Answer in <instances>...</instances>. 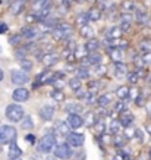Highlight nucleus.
<instances>
[{
	"label": "nucleus",
	"mask_w": 151,
	"mask_h": 160,
	"mask_svg": "<svg viewBox=\"0 0 151 160\" xmlns=\"http://www.w3.org/2000/svg\"><path fill=\"white\" fill-rule=\"evenodd\" d=\"M54 146H56V137H54L53 134H47V135H44L43 138L38 141L37 148H38V151H41V153H51Z\"/></svg>",
	"instance_id": "nucleus-1"
},
{
	"label": "nucleus",
	"mask_w": 151,
	"mask_h": 160,
	"mask_svg": "<svg viewBox=\"0 0 151 160\" xmlns=\"http://www.w3.org/2000/svg\"><path fill=\"white\" fill-rule=\"evenodd\" d=\"M13 141H16V129L13 126H0V144H9Z\"/></svg>",
	"instance_id": "nucleus-2"
},
{
	"label": "nucleus",
	"mask_w": 151,
	"mask_h": 160,
	"mask_svg": "<svg viewBox=\"0 0 151 160\" xmlns=\"http://www.w3.org/2000/svg\"><path fill=\"white\" fill-rule=\"evenodd\" d=\"M71 34H72V27L69 24H59L53 28V37L56 40L69 38Z\"/></svg>",
	"instance_id": "nucleus-3"
},
{
	"label": "nucleus",
	"mask_w": 151,
	"mask_h": 160,
	"mask_svg": "<svg viewBox=\"0 0 151 160\" xmlns=\"http://www.w3.org/2000/svg\"><path fill=\"white\" fill-rule=\"evenodd\" d=\"M6 116L9 118L12 122H18L24 118V109L19 104H10L6 109Z\"/></svg>",
	"instance_id": "nucleus-4"
},
{
	"label": "nucleus",
	"mask_w": 151,
	"mask_h": 160,
	"mask_svg": "<svg viewBox=\"0 0 151 160\" xmlns=\"http://www.w3.org/2000/svg\"><path fill=\"white\" fill-rule=\"evenodd\" d=\"M54 154H56V157H59V159L68 160V159H71V156H72V148H71L69 144H59V146L56 147V150H54Z\"/></svg>",
	"instance_id": "nucleus-5"
},
{
	"label": "nucleus",
	"mask_w": 151,
	"mask_h": 160,
	"mask_svg": "<svg viewBox=\"0 0 151 160\" xmlns=\"http://www.w3.org/2000/svg\"><path fill=\"white\" fill-rule=\"evenodd\" d=\"M84 141H85V137H84V134H79V132H72L68 137V144L71 147H81L84 144Z\"/></svg>",
	"instance_id": "nucleus-6"
},
{
	"label": "nucleus",
	"mask_w": 151,
	"mask_h": 160,
	"mask_svg": "<svg viewBox=\"0 0 151 160\" xmlns=\"http://www.w3.org/2000/svg\"><path fill=\"white\" fill-rule=\"evenodd\" d=\"M71 126H69L68 122H56V125H54V134L59 137H69L71 134Z\"/></svg>",
	"instance_id": "nucleus-7"
},
{
	"label": "nucleus",
	"mask_w": 151,
	"mask_h": 160,
	"mask_svg": "<svg viewBox=\"0 0 151 160\" xmlns=\"http://www.w3.org/2000/svg\"><path fill=\"white\" fill-rule=\"evenodd\" d=\"M100 62H101V54L94 52V53H90L87 58L82 59V68L91 66V65H100Z\"/></svg>",
	"instance_id": "nucleus-8"
},
{
	"label": "nucleus",
	"mask_w": 151,
	"mask_h": 160,
	"mask_svg": "<svg viewBox=\"0 0 151 160\" xmlns=\"http://www.w3.org/2000/svg\"><path fill=\"white\" fill-rule=\"evenodd\" d=\"M28 81V75L24 71H12V82L16 85H24Z\"/></svg>",
	"instance_id": "nucleus-9"
},
{
	"label": "nucleus",
	"mask_w": 151,
	"mask_h": 160,
	"mask_svg": "<svg viewBox=\"0 0 151 160\" xmlns=\"http://www.w3.org/2000/svg\"><path fill=\"white\" fill-rule=\"evenodd\" d=\"M107 53L114 63H120V60L123 58V50L120 47H109Z\"/></svg>",
	"instance_id": "nucleus-10"
},
{
	"label": "nucleus",
	"mask_w": 151,
	"mask_h": 160,
	"mask_svg": "<svg viewBox=\"0 0 151 160\" xmlns=\"http://www.w3.org/2000/svg\"><path fill=\"white\" fill-rule=\"evenodd\" d=\"M12 97H13L15 102H27L29 97V92L27 88H16L13 91V94H12Z\"/></svg>",
	"instance_id": "nucleus-11"
},
{
	"label": "nucleus",
	"mask_w": 151,
	"mask_h": 160,
	"mask_svg": "<svg viewBox=\"0 0 151 160\" xmlns=\"http://www.w3.org/2000/svg\"><path fill=\"white\" fill-rule=\"evenodd\" d=\"M122 29L120 27H112V28L107 29L106 32V40H120V35H122Z\"/></svg>",
	"instance_id": "nucleus-12"
},
{
	"label": "nucleus",
	"mask_w": 151,
	"mask_h": 160,
	"mask_svg": "<svg viewBox=\"0 0 151 160\" xmlns=\"http://www.w3.org/2000/svg\"><path fill=\"white\" fill-rule=\"evenodd\" d=\"M54 81V75L51 72H43L41 75H38L37 78V84H35V87H38L41 84H47V82H53Z\"/></svg>",
	"instance_id": "nucleus-13"
},
{
	"label": "nucleus",
	"mask_w": 151,
	"mask_h": 160,
	"mask_svg": "<svg viewBox=\"0 0 151 160\" xmlns=\"http://www.w3.org/2000/svg\"><path fill=\"white\" fill-rule=\"evenodd\" d=\"M82 122L84 119L79 115H69L68 118V123L71 128H73V129H76V128H79V126H82Z\"/></svg>",
	"instance_id": "nucleus-14"
},
{
	"label": "nucleus",
	"mask_w": 151,
	"mask_h": 160,
	"mask_svg": "<svg viewBox=\"0 0 151 160\" xmlns=\"http://www.w3.org/2000/svg\"><path fill=\"white\" fill-rule=\"evenodd\" d=\"M40 116L43 118L44 121H50L54 116V107L53 106H44L40 110Z\"/></svg>",
	"instance_id": "nucleus-15"
},
{
	"label": "nucleus",
	"mask_w": 151,
	"mask_h": 160,
	"mask_svg": "<svg viewBox=\"0 0 151 160\" xmlns=\"http://www.w3.org/2000/svg\"><path fill=\"white\" fill-rule=\"evenodd\" d=\"M137 66H142V65H151V53H142L141 56H137L134 59Z\"/></svg>",
	"instance_id": "nucleus-16"
},
{
	"label": "nucleus",
	"mask_w": 151,
	"mask_h": 160,
	"mask_svg": "<svg viewBox=\"0 0 151 160\" xmlns=\"http://www.w3.org/2000/svg\"><path fill=\"white\" fill-rule=\"evenodd\" d=\"M114 75H116L117 78H123L128 75V68L125 63H116V69H114Z\"/></svg>",
	"instance_id": "nucleus-17"
},
{
	"label": "nucleus",
	"mask_w": 151,
	"mask_h": 160,
	"mask_svg": "<svg viewBox=\"0 0 151 160\" xmlns=\"http://www.w3.org/2000/svg\"><path fill=\"white\" fill-rule=\"evenodd\" d=\"M132 121H134V115L129 113V112H123L122 115H120V125L128 128V126L132 123Z\"/></svg>",
	"instance_id": "nucleus-18"
},
{
	"label": "nucleus",
	"mask_w": 151,
	"mask_h": 160,
	"mask_svg": "<svg viewBox=\"0 0 151 160\" xmlns=\"http://www.w3.org/2000/svg\"><path fill=\"white\" fill-rule=\"evenodd\" d=\"M98 46H100V43H98L97 40H94V38H91V40H88L87 43H85V50L87 52H90V53H94V52H97V49H98Z\"/></svg>",
	"instance_id": "nucleus-19"
},
{
	"label": "nucleus",
	"mask_w": 151,
	"mask_h": 160,
	"mask_svg": "<svg viewBox=\"0 0 151 160\" xmlns=\"http://www.w3.org/2000/svg\"><path fill=\"white\" fill-rule=\"evenodd\" d=\"M59 62V56L54 53H47L46 56H43V63H46V65H54V63Z\"/></svg>",
	"instance_id": "nucleus-20"
},
{
	"label": "nucleus",
	"mask_w": 151,
	"mask_h": 160,
	"mask_svg": "<svg viewBox=\"0 0 151 160\" xmlns=\"http://www.w3.org/2000/svg\"><path fill=\"white\" fill-rule=\"evenodd\" d=\"M22 35H24L27 40H34L37 35H38V32H37V29L31 28V27H27V28H24V31H22Z\"/></svg>",
	"instance_id": "nucleus-21"
},
{
	"label": "nucleus",
	"mask_w": 151,
	"mask_h": 160,
	"mask_svg": "<svg viewBox=\"0 0 151 160\" xmlns=\"http://www.w3.org/2000/svg\"><path fill=\"white\" fill-rule=\"evenodd\" d=\"M82 110V106H79L78 103H69L66 104V112H69L71 115H78V112Z\"/></svg>",
	"instance_id": "nucleus-22"
},
{
	"label": "nucleus",
	"mask_w": 151,
	"mask_h": 160,
	"mask_svg": "<svg viewBox=\"0 0 151 160\" xmlns=\"http://www.w3.org/2000/svg\"><path fill=\"white\" fill-rule=\"evenodd\" d=\"M131 22H132L131 15H126V18H122V21H120V29H122L123 32L129 31V28H131Z\"/></svg>",
	"instance_id": "nucleus-23"
},
{
	"label": "nucleus",
	"mask_w": 151,
	"mask_h": 160,
	"mask_svg": "<svg viewBox=\"0 0 151 160\" xmlns=\"http://www.w3.org/2000/svg\"><path fill=\"white\" fill-rule=\"evenodd\" d=\"M21 148L18 146H16V142H10V150H9V156H10V159H13V157H19L21 156Z\"/></svg>",
	"instance_id": "nucleus-24"
},
{
	"label": "nucleus",
	"mask_w": 151,
	"mask_h": 160,
	"mask_svg": "<svg viewBox=\"0 0 151 160\" xmlns=\"http://www.w3.org/2000/svg\"><path fill=\"white\" fill-rule=\"evenodd\" d=\"M95 97H97V96H95V92L94 91H90V92H85V94H84V100H85L87 104H93V103L98 102Z\"/></svg>",
	"instance_id": "nucleus-25"
},
{
	"label": "nucleus",
	"mask_w": 151,
	"mask_h": 160,
	"mask_svg": "<svg viewBox=\"0 0 151 160\" xmlns=\"http://www.w3.org/2000/svg\"><path fill=\"white\" fill-rule=\"evenodd\" d=\"M129 88L128 87H120V88H117V91H116V96L120 100H125V98H128V96H129Z\"/></svg>",
	"instance_id": "nucleus-26"
},
{
	"label": "nucleus",
	"mask_w": 151,
	"mask_h": 160,
	"mask_svg": "<svg viewBox=\"0 0 151 160\" xmlns=\"http://www.w3.org/2000/svg\"><path fill=\"white\" fill-rule=\"evenodd\" d=\"M81 34L85 37V38H93L94 37V31L91 27H88V25H85V27H81Z\"/></svg>",
	"instance_id": "nucleus-27"
},
{
	"label": "nucleus",
	"mask_w": 151,
	"mask_h": 160,
	"mask_svg": "<svg viewBox=\"0 0 151 160\" xmlns=\"http://www.w3.org/2000/svg\"><path fill=\"white\" fill-rule=\"evenodd\" d=\"M110 102H112V96H110V94H104V96H101V97L98 98V104H100L101 107L109 106Z\"/></svg>",
	"instance_id": "nucleus-28"
},
{
	"label": "nucleus",
	"mask_w": 151,
	"mask_h": 160,
	"mask_svg": "<svg viewBox=\"0 0 151 160\" xmlns=\"http://www.w3.org/2000/svg\"><path fill=\"white\" fill-rule=\"evenodd\" d=\"M139 49L142 50V53H151V40H144L139 44Z\"/></svg>",
	"instance_id": "nucleus-29"
},
{
	"label": "nucleus",
	"mask_w": 151,
	"mask_h": 160,
	"mask_svg": "<svg viewBox=\"0 0 151 160\" xmlns=\"http://www.w3.org/2000/svg\"><path fill=\"white\" fill-rule=\"evenodd\" d=\"M88 21H90V15L88 13H81L78 18H76V22H78L81 27H85Z\"/></svg>",
	"instance_id": "nucleus-30"
},
{
	"label": "nucleus",
	"mask_w": 151,
	"mask_h": 160,
	"mask_svg": "<svg viewBox=\"0 0 151 160\" xmlns=\"http://www.w3.org/2000/svg\"><path fill=\"white\" fill-rule=\"evenodd\" d=\"M69 85H71L72 90L79 91V88H81V79H79V78H72V79L69 81Z\"/></svg>",
	"instance_id": "nucleus-31"
},
{
	"label": "nucleus",
	"mask_w": 151,
	"mask_h": 160,
	"mask_svg": "<svg viewBox=\"0 0 151 160\" xmlns=\"http://www.w3.org/2000/svg\"><path fill=\"white\" fill-rule=\"evenodd\" d=\"M88 15H90V21H97V19H100V15H101V12L98 9H91L90 12H88Z\"/></svg>",
	"instance_id": "nucleus-32"
},
{
	"label": "nucleus",
	"mask_w": 151,
	"mask_h": 160,
	"mask_svg": "<svg viewBox=\"0 0 151 160\" xmlns=\"http://www.w3.org/2000/svg\"><path fill=\"white\" fill-rule=\"evenodd\" d=\"M137 21L139 22V24H142V22H148V16H147L145 12H141V10H138L137 12Z\"/></svg>",
	"instance_id": "nucleus-33"
},
{
	"label": "nucleus",
	"mask_w": 151,
	"mask_h": 160,
	"mask_svg": "<svg viewBox=\"0 0 151 160\" xmlns=\"http://www.w3.org/2000/svg\"><path fill=\"white\" fill-rule=\"evenodd\" d=\"M90 77V72H88V69L85 68H81L76 71V78H79V79H84V78H88Z\"/></svg>",
	"instance_id": "nucleus-34"
},
{
	"label": "nucleus",
	"mask_w": 151,
	"mask_h": 160,
	"mask_svg": "<svg viewBox=\"0 0 151 160\" xmlns=\"http://www.w3.org/2000/svg\"><path fill=\"white\" fill-rule=\"evenodd\" d=\"M22 9H24V5H22V2H15L13 5H12V9H10V10H12L13 13L18 15Z\"/></svg>",
	"instance_id": "nucleus-35"
},
{
	"label": "nucleus",
	"mask_w": 151,
	"mask_h": 160,
	"mask_svg": "<svg viewBox=\"0 0 151 160\" xmlns=\"http://www.w3.org/2000/svg\"><path fill=\"white\" fill-rule=\"evenodd\" d=\"M32 126H34L32 119H31L29 116H27V118H25V121H24V123H22V128H24V129H31Z\"/></svg>",
	"instance_id": "nucleus-36"
},
{
	"label": "nucleus",
	"mask_w": 151,
	"mask_h": 160,
	"mask_svg": "<svg viewBox=\"0 0 151 160\" xmlns=\"http://www.w3.org/2000/svg\"><path fill=\"white\" fill-rule=\"evenodd\" d=\"M123 10H126V12H131V10H134L135 9V5H134V2H129V0H128V2H125V3H123Z\"/></svg>",
	"instance_id": "nucleus-37"
},
{
	"label": "nucleus",
	"mask_w": 151,
	"mask_h": 160,
	"mask_svg": "<svg viewBox=\"0 0 151 160\" xmlns=\"http://www.w3.org/2000/svg\"><path fill=\"white\" fill-rule=\"evenodd\" d=\"M51 97H53L54 100L60 102V100H63V92H60V91H53V92H51Z\"/></svg>",
	"instance_id": "nucleus-38"
},
{
	"label": "nucleus",
	"mask_w": 151,
	"mask_h": 160,
	"mask_svg": "<svg viewBox=\"0 0 151 160\" xmlns=\"http://www.w3.org/2000/svg\"><path fill=\"white\" fill-rule=\"evenodd\" d=\"M138 73L135 72V73H129V77H128V79H129V82H132V84H135L138 81Z\"/></svg>",
	"instance_id": "nucleus-39"
},
{
	"label": "nucleus",
	"mask_w": 151,
	"mask_h": 160,
	"mask_svg": "<svg viewBox=\"0 0 151 160\" xmlns=\"http://www.w3.org/2000/svg\"><path fill=\"white\" fill-rule=\"evenodd\" d=\"M95 129H97V134H103V131H104V123H103L101 121H98Z\"/></svg>",
	"instance_id": "nucleus-40"
},
{
	"label": "nucleus",
	"mask_w": 151,
	"mask_h": 160,
	"mask_svg": "<svg viewBox=\"0 0 151 160\" xmlns=\"http://www.w3.org/2000/svg\"><path fill=\"white\" fill-rule=\"evenodd\" d=\"M22 68L27 69V71H29V69L32 68V63L28 62V60H24V62H22Z\"/></svg>",
	"instance_id": "nucleus-41"
},
{
	"label": "nucleus",
	"mask_w": 151,
	"mask_h": 160,
	"mask_svg": "<svg viewBox=\"0 0 151 160\" xmlns=\"http://www.w3.org/2000/svg\"><path fill=\"white\" fill-rule=\"evenodd\" d=\"M114 110L116 112H125V104H123V103H117L116 104V107H114Z\"/></svg>",
	"instance_id": "nucleus-42"
},
{
	"label": "nucleus",
	"mask_w": 151,
	"mask_h": 160,
	"mask_svg": "<svg viewBox=\"0 0 151 160\" xmlns=\"http://www.w3.org/2000/svg\"><path fill=\"white\" fill-rule=\"evenodd\" d=\"M19 40H21L19 35H16V37H12V38H10V44H19Z\"/></svg>",
	"instance_id": "nucleus-43"
},
{
	"label": "nucleus",
	"mask_w": 151,
	"mask_h": 160,
	"mask_svg": "<svg viewBox=\"0 0 151 160\" xmlns=\"http://www.w3.org/2000/svg\"><path fill=\"white\" fill-rule=\"evenodd\" d=\"M85 122H88V125H91V122H94L93 113H88V115H87V121H85Z\"/></svg>",
	"instance_id": "nucleus-44"
},
{
	"label": "nucleus",
	"mask_w": 151,
	"mask_h": 160,
	"mask_svg": "<svg viewBox=\"0 0 151 160\" xmlns=\"http://www.w3.org/2000/svg\"><path fill=\"white\" fill-rule=\"evenodd\" d=\"M144 103H145V100H142L141 96H138V97H137V104H138V106H142Z\"/></svg>",
	"instance_id": "nucleus-45"
},
{
	"label": "nucleus",
	"mask_w": 151,
	"mask_h": 160,
	"mask_svg": "<svg viewBox=\"0 0 151 160\" xmlns=\"http://www.w3.org/2000/svg\"><path fill=\"white\" fill-rule=\"evenodd\" d=\"M6 31H7V25L2 24L0 25V34H2V32H6Z\"/></svg>",
	"instance_id": "nucleus-46"
},
{
	"label": "nucleus",
	"mask_w": 151,
	"mask_h": 160,
	"mask_svg": "<svg viewBox=\"0 0 151 160\" xmlns=\"http://www.w3.org/2000/svg\"><path fill=\"white\" fill-rule=\"evenodd\" d=\"M25 140H28L29 142H34V137H32V135H27V137H25Z\"/></svg>",
	"instance_id": "nucleus-47"
},
{
	"label": "nucleus",
	"mask_w": 151,
	"mask_h": 160,
	"mask_svg": "<svg viewBox=\"0 0 151 160\" xmlns=\"http://www.w3.org/2000/svg\"><path fill=\"white\" fill-rule=\"evenodd\" d=\"M123 157H125V156H116V159L114 160H123Z\"/></svg>",
	"instance_id": "nucleus-48"
},
{
	"label": "nucleus",
	"mask_w": 151,
	"mask_h": 160,
	"mask_svg": "<svg viewBox=\"0 0 151 160\" xmlns=\"http://www.w3.org/2000/svg\"><path fill=\"white\" fill-rule=\"evenodd\" d=\"M2 79H3V71L0 69V81H2Z\"/></svg>",
	"instance_id": "nucleus-49"
},
{
	"label": "nucleus",
	"mask_w": 151,
	"mask_h": 160,
	"mask_svg": "<svg viewBox=\"0 0 151 160\" xmlns=\"http://www.w3.org/2000/svg\"><path fill=\"white\" fill-rule=\"evenodd\" d=\"M10 160H22L21 157H13V159H10Z\"/></svg>",
	"instance_id": "nucleus-50"
},
{
	"label": "nucleus",
	"mask_w": 151,
	"mask_h": 160,
	"mask_svg": "<svg viewBox=\"0 0 151 160\" xmlns=\"http://www.w3.org/2000/svg\"><path fill=\"white\" fill-rule=\"evenodd\" d=\"M147 129H148V132H151V125H148V126H147Z\"/></svg>",
	"instance_id": "nucleus-51"
},
{
	"label": "nucleus",
	"mask_w": 151,
	"mask_h": 160,
	"mask_svg": "<svg viewBox=\"0 0 151 160\" xmlns=\"http://www.w3.org/2000/svg\"><path fill=\"white\" fill-rule=\"evenodd\" d=\"M76 2H81V0H76Z\"/></svg>",
	"instance_id": "nucleus-52"
},
{
	"label": "nucleus",
	"mask_w": 151,
	"mask_h": 160,
	"mask_svg": "<svg viewBox=\"0 0 151 160\" xmlns=\"http://www.w3.org/2000/svg\"><path fill=\"white\" fill-rule=\"evenodd\" d=\"M150 156H151V151H150Z\"/></svg>",
	"instance_id": "nucleus-53"
}]
</instances>
